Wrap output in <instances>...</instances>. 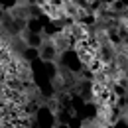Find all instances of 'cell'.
Returning a JSON list of instances; mask_svg holds the SVG:
<instances>
[{
	"instance_id": "obj_1",
	"label": "cell",
	"mask_w": 128,
	"mask_h": 128,
	"mask_svg": "<svg viewBox=\"0 0 128 128\" xmlns=\"http://www.w3.org/2000/svg\"><path fill=\"white\" fill-rule=\"evenodd\" d=\"M0 16H2V10H0Z\"/></svg>"
},
{
	"instance_id": "obj_2",
	"label": "cell",
	"mask_w": 128,
	"mask_h": 128,
	"mask_svg": "<svg viewBox=\"0 0 128 128\" xmlns=\"http://www.w3.org/2000/svg\"><path fill=\"white\" fill-rule=\"evenodd\" d=\"M61 128H63V126H61Z\"/></svg>"
}]
</instances>
